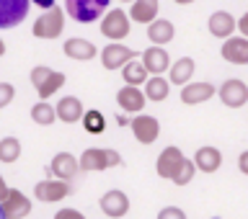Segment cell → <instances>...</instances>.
Here are the masks:
<instances>
[{
    "label": "cell",
    "mask_w": 248,
    "mask_h": 219,
    "mask_svg": "<svg viewBox=\"0 0 248 219\" xmlns=\"http://www.w3.org/2000/svg\"><path fill=\"white\" fill-rule=\"evenodd\" d=\"M173 36H176V29L170 21L155 18L153 23H147V39L153 42V46H166Z\"/></svg>",
    "instance_id": "25"
},
{
    "label": "cell",
    "mask_w": 248,
    "mask_h": 219,
    "mask_svg": "<svg viewBox=\"0 0 248 219\" xmlns=\"http://www.w3.org/2000/svg\"><path fill=\"white\" fill-rule=\"evenodd\" d=\"M170 93V83L166 80V77L160 75H150L145 80V98L153 101V103H160V101H166Z\"/></svg>",
    "instance_id": "26"
},
{
    "label": "cell",
    "mask_w": 248,
    "mask_h": 219,
    "mask_svg": "<svg viewBox=\"0 0 248 219\" xmlns=\"http://www.w3.org/2000/svg\"><path fill=\"white\" fill-rule=\"evenodd\" d=\"M122 3H132V0H122Z\"/></svg>",
    "instance_id": "43"
},
{
    "label": "cell",
    "mask_w": 248,
    "mask_h": 219,
    "mask_svg": "<svg viewBox=\"0 0 248 219\" xmlns=\"http://www.w3.org/2000/svg\"><path fill=\"white\" fill-rule=\"evenodd\" d=\"M176 5H191V3H197V0H173Z\"/></svg>",
    "instance_id": "40"
},
{
    "label": "cell",
    "mask_w": 248,
    "mask_h": 219,
    "mask_svg": "<svg viewBox=\"0 0 248 219\" xmlns=\"http://www.w3.org/2000/svg\"><path fill=\"white\" fill-rule=\"evenodd\" d=\"M65 54L70 59H78V62H88V59H93L98 54V49H96V44L93 42H88V39H67L65 42Z\"/></svg>",
    "instance_id": "23"
},
{
    "label": "cell",
    "mask_w": 248,
    "mask_h": 219,
    "mask_svg": "<svg viewBox=\"0 0 248 219\" xmlns=\"http://www.w3.org/2000/svg\"><path fill=\"white\" fill-rule=\"evenodd\" d=\"M21 158V142L18 137H3L0 139V162H16Z\"/></svg>",
    "instance_id": "29"
},
{
    "label": "cell",
    "mask_w": 248,
    "mask_h": 219,
    "mask_svg": "<svg viewBox=\"0 0 248 219\" xmlns=\"http://www.w3.org/2000/svg\"><path fill=\"white\" fill-rule=\"evenodd\" d=\"M194 168L202 170V173H217L222 168V152L212 145L199 147L197 155H194Z\"/></svg>",
    "instance_id": "20"
},
{
    "label": "cell",
    "mask_w": 248,
    "mask_h": 219,
    "mask_svg": "<svg viewBox=\"0 0 248 219\" xmlns=\"http://www.w3.org/2000/svg\"><path fill=\"white\" fill-rule=\"evenodd\" d=\"M54 114H57V119L65 121V124H78L83 119L85 111H83V103L78 96H62L57 101V106H54Z\"/></svg>",
    "instance_id": "18"
},
{
    "label": "cell",
    "mask_w": 248,
    "mask_h": 219,
    "mask_svg": "<svg viewBox=\"0 0 248 219\" xmlns=\"http://www.w3.org/2000/svg\"><path fill=\"white\" fill-rule=\"evenodd\" d=\"M80 121H83V129L88 131V134H104V129H106V119H104V114L96 111V108L85 111Z\"/></svg>",
    "instance_id": "30"
},
{
    "label": "cell",
    "mask_w": 248,
    "mask_h": 219,
    "mask_svg": "<svg viewBox=\"0 0 248 219\" xmlns=\"http://www.w3.org/2000/svg\"><path fill=\"white\" fill-rule=\"evenodd\" d=\"M13 98H16L13 83H0V108L11 106V103H13Z\"/></svg>",
    "instance_id": "32"
},
{
    "label": "cell",
    "mask_w": 248,
    "mask_h": 219,
    "mask_svg": "<svg viewBox=\"0 0 248 219\" xmlns=\"http://www.w3.org/2000/svg\"><path fill=\"white\" fill-rule=\"evenodd\" d=\"M129 129L140 145H153L160 137V121L155 116H147V114H140L135 119H129Z\"/></svg>",
    "instance_id": "10"
},
{
    "label": "cell",
    "mask_w": 248,
    "mask_h": 219,
    "mask_svg": "<svg viewBox=\"0 0 248 219\" xmlns=\"http://www.w3.org/2000/svg\"><path fill=\"white\" fill-rule=\"evenodd\" d=\"M119 165H122V155L111 150V147H88L78 158V168L83 173H104V170H111Z\"/></svg>",
    "instance_id": "1"
},
{
    "label": "cell",
    "mask_w": 248,
    "mask_h": 219,
    "mask_svg": "<svg viewBox=\"0 0 248 219\" xmlns=\"http://www.w3.org/2000/svg\"><path fill=\"white\" fill-rule=\"evenodd\" d=\"M31 119H34V124H39V127H52V124L57 121V114H54L52 103L39 101V103L31 106Z\"/></svg>",
    "instance_id": "28"
},
{
    "label": "cell",
    "mask_w": 248,
    "mask_h": 219,
    "mask_svg": "<svg viewBox=\"0 0 248 219\" xmlns=\"http://www.w3.org/2000/svg\"><path fill=\"white\" fill-rule=\"evenodd\" d=\"M184 162V152L178 150L176 145L166 147L160 155H158V162H155V173H158L160 178H166V181H170V178L176 175L178 165Z\"/></svg>",
    "instance_id": "14"
},
{
    "label": "cell",
    "mask_w": 248,
    "mask_h": 219,
    "mask_svg": "<svg viewBox=\"0 0 248 219\" xmlns=\"http://www.w3.org/2000/svg\"><path fill=\"white\" fill-rule=\"evenodd\" d=\"M3 54H5V42L0 39V57H3Z\"/></svg>",
    "instance_id": "41"
},
{
    "label": "cell",
    "mask_w": 248,
    "mask_h": 219,
    "mask_svg": "<svg viewBox=\"0 0 248 219\" xmlns=\"http://www.w3.org/2000/svg\"><path fill=\"white\" fill-rule=\"evenodd\" d=\"M158 8H160L158 0H132V8L127 15L135 23H153L158 18Z\"/></svg>",
    "instance_id": "22"
},
{
    "label": "cell",
    "mask_w": 248,
    "mask_h": 219,
    "mask_svg": "<svg viewBox=\"0 0 248 219\" xmlns=\"http://www.w3.org/2000/svg\"><path fill=\"white\" fill-rule=\"evenodd\" d=\"M129 29H132V21H129V15L124 13L122 8L108 11L104 15V21H101V34H104L106 39H111V42H122V39H127Z\"/></svg>",
    "instance_id": "5"
},
{
    "label": "cell",
    "mask_w": 248,
    "mask_h": 219,
    "mask_svg": "<svg viewBox=\"0 0 248 219\" xmlns=\"http://www.w3.org/2000/svg\"><path fill=\"white\" fill-rule=\"evenodd\" d=\"M98 57H101L104 70H122L129 59L137 57V52H132L129 46H124L122 42H111V44L104 46V52H101Z\"/></svg>",
    "instance_id": "11"
},
{
    "label": "cell",
    "mask_w": 248,
    "mask_h": 219,
    "mask_svg": "<svg viewBox=\"0 0 248 219\" xmlns=\"http://www.w3.org/2000/svg\"><path fill=\"white\" fill-rule=\"evenodd\" d=\"M122 77H124V85L140 88V85L147 80V70L142 67V62H140V59H129L127 65L122 67Z\"/></svg>",
    "instance_id": "27"
},
{
    "label": "cell",
    "mask_w": 248,
    "mask_h": 219,
    "mask_svg": "<svg viewBox=\"0 0 248 219\" xmlns=\"http://www.w3.org/2000/svg\"><path fill=\"white\" fill-rule=\"evenodd\" d=\"M0 219H5V214H3V206H0Z\"/></svg>",
    "instance_id": "42"
},
{
    "label": "cell",
    "mask_w": 248,
    "mask_h": 219,
    "mask_svg": "<svg viewBox=\"0 0 248 219\" xmlns=\"http://www.w3.org/2000/svg\"><path fill=\"white\" fill-rule=\"evenodd\" d=\"M73 193V186L67 181H57V178H46L34 186V199L44 201V204H54L60 199H67Z\"/></svg>",
    "instance_id": "8"
},
{
    "label": "cell",
    "mask_w": 248,
    "mask_h": 219,
    "mask_svg": "<svg viewBox=\"0 0 248 219\" xmlns=\"http://www.w3.org/2000/svg\"><path fill=\"white\" fill-rule=\"evenodd\" d=\"M31 0H0V29H16L26 21Z\"/></svg>",
    "instance_id": "7"
},
{
    "label": "cell",
    "mask_w": 248,
    "mask_h": 219,
    "mask_svg": "<svg viewBox=\"0 0 248 219\" xmlns=\"http://www.w3.org/2000/svg\"><path fill=\"white\" fill-rule=\"evenodd\" d=\"M217 96H220L222 106L240 108V106L248 103V85L243 80H238V77H230V80H225L220 88H217Z\"/></svg>",
    "instance_id": "9"
},
{
    "label": "cell",
    "mask_w": 248,
    "mask_h": 219,
    "mask_svg": "<svg viewBox=\"0 0 248 219\" xmlns=\"http://www.w3.org/2000/svg\"><path fill=\"white\" fill-rule=\"evenodd\" d=\"M158 219H186V214H184V209H178V206H166L158 212Z\"/></svg>",
    "instance_id": "33"
},
{
    "label": "cell",
    "mask_w": 248,
    "mask_h": 219,
    "mask_svg": "<svg viewBox=\"0 0 248 219\" xmlns=\"http://www.w3.org/2000/svg\"><path fill=\"white\" fill-rule=\"evenodd\" d=\"M54 219H88L83 212H78V209H60L57 214H54Z\"/></svg>",
    "instance_id": "34"
},
{
    "label": "cell",
    "mask_w": 248,
    "mask_h": 219,
    "mask_svg": "<svg viewBox=\"0 0 248 219\" xmlns=\"http://www.w3.org/2000/svg\"><path fill=\"white\" fill-rule=\"evenodd\" d=\"M212 219H220V217H212Z\"/></svg>",
    "instance_id": "44"
},
{
    "label": "cell",
    "mask_w": 248,
    "mask_h": 219,
    "mask_svg": "<svg viewBox=\"0 0 248 219\" xmlns=\"http://www.w3.org/2000/svg\"><path fill=\"white\" fill-rule=\"evenodd\" d=\"M111 0H65V13L78 23H93L98 21Z\"/></svg>",
    "instance_id": "3"
},
{
    "label": "cell",
    "mask_w": 248,
    "mask_h": 219,
    "mask_svg": "<svg viewBox=\"0 0 248 219\" xmlns=\"http://www.w3.org/2000/svg\"><path fill=\"white\" fill-rule=\"evenodd\" d=\"M8 189H11V186H8V183H5V178L0 175V201L5 199V193H8Z\"/></svg>",
    "instance_id": "38"
},
{
    "label": "cell",
    "mask_w": 248,
    "mask_h": 219,
    "mask_svg": "<svg viewBox=\"0 0 248 219\" xmlns=\"http://www.w3.org/2000/svg\"><path fill=\"white\" fill-rule=\"evenodd\" d=\"M49 173L57 178V181H73V178L80 173V168H78V158L70 152H57L49 162Z\"/></svg>",
    "instance_id": "13"
},
{
    "label": "cell",
    "mask_w": 248,
    "mask_h": 219,
    "mask_svg": "<svg viewBox=\"0 0 248 219\" xmlns=\"http://www.w3.org/2000/svg\"><path fill=\"white\" fill-rule=\"evenodd\" d=\"M217 96V88L212 83H186L181 88V103L184 106H199Z\"/></svg>",
    "instance_id": "17"
},
{
    "label": "cell",
    "mask_w": 248,
    "mask_h": 219,
    "mask_svg": "<svg viewBox=\"0 0 248 219\" xmlns=\"http://www.w3.org/2000/svg\"><path fill=\"white\" fill-rule=\"evenodd\" d=\"M222 59L230 65H248V39L246 36H230L222 42Z\"/></svg>",
    "instance_id": "15"
},
{
    "label": "cell",
    "mask_w": 248,
    "mask_h": 219,
    "mask_svg": "<svg viewBox=\"0 0 248 219\" xmlns=\"http://www.w3.org/2000/svg\"><path fill=\"white\" fill-rule=\"evenodd\" d=\"M145 101H147L145 93L140 88H132V85H124V88H119V93H116V103H119V108L127 114H142Z\"/></svg>",
    "instance_id": "19"
},
{
    "label": "cell",
    "mask_w": 248,
    "mask_h": 219,
    "mask_svg": "<svg viewBox=\"0 0 248 219\" xmlns=\"http://www.w3.org/2000/svg\"><path fill=\"white\" fill-rule=\"evenodd\" d=\"M235 29H238L240 34H243V36L248 39V13H243V15H240V18L235 21Z\"/></svg>",
    "instance_id": "35"
},
{
    "label": "cell",
    "mask_w": 248,
    "mask_h": 219,
    "mask_svg": "<svg viewBox=\"0 0 248 219\" xmlns=\"http://www.w3.org/2000/svg\"><path fill=\"white\" fill-rule=\"evenodd\" d=\"M168 70H170L168 83H170V85H181V88H184L186 83H191L194 70H197V62H194L191 57H181V59H176Z\"/></svg>",
    "instance_id": "24"
},
{
    "label": "cell",
    "mask_w": 248,
    "mask_h": 219,
    "mask_svg": "<svg viewBox=\"0 0 248 219\" xmlns=\"http://www.w3.org/2000/svg\"><path fill=\"white\" fill-rule=\"evenodd\" d=\"M140 62L147 70V75H163L170 67V57H168L166 46H150V49H145Z\"/></svg>",
    "instance_id": "16"
},
{
    "label": "cell",
    "mask_w": 248,
    "mask_h": 219,
    "mask_svg": "<svg viewBox=\"0 0 248 219\" xmlns=\"http://www.w3.org/2000/svg\"><path fill=\"white\" fill-rule=\"evenodd\" d=\"M194 175H197V168H194V160L189 158H184V162L178 165L176 170V175L170 178V183H176V186H189L194 181Z\"/></svg>",
    "instance_id": "31"
},
{
    "label": "cell",
    "mask_w": 248,
    "mask_h": 219,
    "mask_svg": "<svg viewBox=\"0 0 248 219\" xmlns=\"http://www.w3.org/2000/svg\"><path fill=\"white\" fill-rule=\"evenodd\" d=\"M62 29H65V13H62V8H49V11H44L39 18L34 21V29H31V34L36 39H46V42H52V39H57L62 34Z\"/></svg>",
    "instance_id": "4"
},
{
    "label": "cell",
    "mask_w": 248,
    "mask_h": 219,
    "mask_svg": "<svg viewBox=\"0 0 248 219\" xmlns=\"http://www.w3.org/2000/svg\"><path fill=\"white\" fill-rule=\"evenodd\" d=\"M116 124H119V127H129V116H116Z\"/></svg>",
    "instance_id": "39"
},
{
    "label": "cell",
    "mask_w": 248,
    "mask_h": 219,
    "mask_svg": "<svg viewBox=\"0 0 248 219\" xmlns=\"http://www.w3.org/2000/svg\"><path fill=\"white\" fill-rule=\"evenodd\" d=\"M31 85L36 88L39 93V98L46 101V98H52L54 93H57L62 85H65V73H57V70H52V67H44V65H36L34 70H31Z\"/></svg>",
    "instance_id": "2"
},
{
    "label": "cell",
    "mask_w": 248,
    "mask_h": 219,
    "mask_svg": "<svg viewBox=\"0 0 248 219\" xmlns=\"http://www.w3.org/2000/svg\"><path fill=\"white\" fill-rule=\"evenodd\" d=\"M34 5H39V8H44V11H49V8H54V0H31Z\"/></svg>",
    "instance_id": "37"
},
{
    "label": "cell",
    "mask_w": 248,
    "mask_h": 219,
    "mask_svg": "<svg viewBox=\"0 0 248 219\" xmlns=\"http://www.w3.org/2000/svg\"><path fill=\"white\" fill-rule=\"evenodd\" d=\"M0 206H3L5 219H26L31 214V209H34L31 199L21 189H8L5 199L0 201Z\"/></svg>",
    "instance_id": "6"
},
{
    "label": "cell",
    "mask_w": 248,
    "mask_h": 219,
    "mask_svg": "<svg viewBox=\"0 0 248 219\" xmlns=\"http://www.w3.org/2000/svg\"><path fill=\"white\" fill-rule=\"evenodd\" d=\"M238 170H240L243 175H248V150L240 152V158H238Z\"/></svg>",
    "instance_id": "36"
},
{
    "label": "cell",
    "mask_w": 248,
    "mask_h": 219,
    "mask_svg": "<svg viewBox=\"0 0 248 219\" xmlns=\"http://www.w3.org/2000/svg\"><path fill=\"white\" fill-rule=\"evenodd\" d=\"M207 26H209V34L222 39V42L235 34V18H232V13H228V11H215L209 15Z\"/></svg>",
    "instance_id": "21"
},
{
    "label": "cell",
    "mask_w": 248,
    "mask_h": 219,
    "mask_svg": "<svg viewBox=\"0 0 248 219\" xmlns=\"http://www.w3.org/2000/svg\"><path fill=\"white\" fill-rule=\"evenodd\" d=\"M98 206H101V212H104L106 217L119 219V217H124L129 212V196L124 191H119V189H111V191H106L104 196H101Z\"/></svg>",
    "instance_id": "12"
}]
</instances>
